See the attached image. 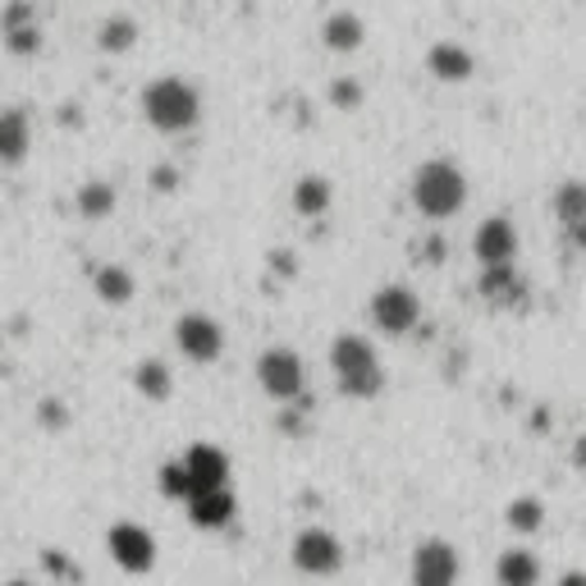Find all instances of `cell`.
Returning a JSON list of instances; mask_svg holds the SVG:
<instances>
[{"instance_id": "obj_15", "label": "cell", "mask_w": 586, "mask_h": 586, "mask_svg": "<svg viewBox=\"0 0 586 586\" xmlns=\"http://www.w3.org/2000/svg\"><path fill=\"white\" fill-rule=\"evenodd\" d=\"M362 42H367V23H362V14H354V10H335V14H326V23H321V47H326V51H335V56H354V51H362Z\"/></svg>"}, {"instance_id": "obj_2", "label": "cell", "mask_w": 586, "mask_h": 586, "mask_svg": "<svg viewBox=\"0 0 586 586\" xmlns=\"http://www.w3.org/2000/svg\"><path fill=\"white\" fill-rule=\"evenodd\" d=\"M330 371H335L339 395L348 399H376L385 389V367L367 335H339L330 344Z\"/></svg>"}, {"instance_id": "obj_5", "label": "cell", "mask_w": 586, "mask_h": 586, "mask_svg": "<svg viewBox=\"0 0 586 586\" xmlns=\"http://www.w3.org/2000/svg\"><path fill=\"white\" fill-rule=\"evenodd\" d=\"M257 385H261V395H270L276 404H294L307 389V367L294 348H266L257 358Z\"/></svg>"}, {"instance_id": "obj_4", "label": "cell", "mask_w": 586, "mask_h": 586, "mask_svg": "<svg viewBox=\"0 0 586 586\" xmlns=\"http://www.w3.org/2000/svg\"><path fill=\"white\" fill-rule=\"evenodd\" d=\"M289 559L302 577H335L344 568V540L330 527H302L289 545Z\"/></svg>"}, {"instance_id": "obj_33", "label": "cell", "mask_w": 586, "mask_h": 586, "mask_svg": "<svg viewBox=\"0 0 586 586\" xmlns=\"http://www.w3.org/2000/svg\"><path fill=\"white\" fill-rule=\"evenodd\" d=\"M445 252H449V248H445V239H426V261H431V266H440V261H445Z\"/></svg>"}, {"instance_id": "obj_3", "label": "cell", "mask_w": 586, "mask_h": 586, "mask_svg": "<svg viewBox=\"0 0 586 586\" xmlns=\"http://www.w3.org/2000/svg\"><path fill=\"white\" fill-rule=\"evenodd\" d=\"M467 202V175L445 161V156H436V161L417 166L413 175V207L426 216V220H449L458 216Z\"/></svg>"}, {"instance_id": "obj_7", "label": "cell", "mask_w": 586, "mask_h": 586, "mask_svg": "<svg viewBox=\"0 0 586 586\" xmlns=\"http://www.w3.org/2000/svg\"><path fill=\"white\" fill-rule=\"evenodd\" d=\"M106 550H110V559L120 564L125 573H151L156 568V536L142 527V523H110V532H106Z\"/></svg>"}, {"instance_id": "obj_21", "label": "cell", "mask_w": 586, "mask_h": 586, "mask_svg": "<svg viewBox=\"0 0 586 586\" xmlns=\"http://www.w3.org/2000/svg\"><path fill=\"white\" fill-rule=\"evenodd\" d=\"M133 389H138L147 404H166L170 389H175V376H170V367H166L161 358H142V362L133 367Z\"/></svg>"}, {"instance_id": "obj_28", "label": "cell", "mask_w": 586, "mask_h": 586, "mask_svg": "<svg viewBox=\"0 0 586 586\" xmlns=\"http://www.w3.org/2000/svg\"><path fill=\"white\" fill-rule=\"evenodd\" d=\"M23 23H37V14H32V0H14V6L6 10V19H0V32L23 28Z\"/></svg>"}, {"instance_id": "obj_24", "label": "cell", "mask_w": 586, "mask_h": 586, "mask_svg": "<svg viewBox=\"0 0 586 586\" xmlns=\"http://www.w3.org/2000/svg\"><path fill=\"white\" fill-rule=\"evenodd\" d=\"M555 220L564 229L582 225L586 220V179H564L559 192H555Z\"/></svg>"}, {"instance_id": "obj_34", "label": "cell", "mask_w": 586, "mask_h": 586, "mask_svg": "<svg viewBox=\"0 0 586 586\" xmlns=\"http://www.w3.org/2000/svg\"><path fill=\"white\" fill-rule=\"evenodd\" d=\"M42 417H47V426H64V408H60V399H47Z\"/></svg>"}, {"instance_id": "obj_13", "label": "cell", "mask_w": 586, "mask_h": 586, "mask_svg": "<svg viewBox=\"0 0 586 586\" xmlns=\"http://www.w3.org/2000/svg\"><path fill=\"white\" fill-rule=\"evenodd\" d=\"M426 73H431L436 83H467V78L477 73V56L458 42H436L426 51Z\"/></svg>"}, {"instance_id": "obj_8", "label": "cell", "mask_w": 586, "mask_h": 586, "mask_svg": "<svg viewBox=\"0 0 586 586\" xmlns=\"http://www.w3.org/2000/svg\"><path fill=\"white\" fill-rule=\"evenodd\" d=\"M175 348L188 362H216L225 354V326L207 311H183L175 321Z\"/></svg>"}, {"instance_id": "obj_22", "label": "cell", "mask_w": 586, "mask_h": 586, "mask_svg": "<svg viewBox=\"0 0 586 586\" xmlns=\"http://www.w3.org/2000/svg\"><path fill=\"white\" fill-rule=\"evenodd\" d=\"M490 302H518V294L527 289L523 285V276L514 270V261L509 266H481V285H477Z\"/></svg>"}, {"instance_id": "obj_38", "label": "cell", "mask_w": 586, "mask_h": 586, "mask_svg": "<svg viewBox=\"0 0 586 586\" xmlns=\"http://www.w3.org/2000/svg\"><path fill=\"white\" fill-rule=\"evenodd\" d=\"M10 586H32V582H10Z\"/></svg>"}, {"instance_id": "obj_23", "label": "cell", "mask_w": 586, "mask_h": 586, "mask_svg": "<svg viewBox=\"0 0 586 586\" xmlns=\"http://www.w3.org/2000/svg\"><path fill=\"white\" fill-rule=\"evenodd\" d=\"M504 523H509L514 536H536L545 527V504L536 495H518V499H509V509H504Z\"/></svg>"}, {"instance_id": "obj_14", "label": "cell", "mask_w": 586, "mask_h": 586, "mask_svg": "<svg viewBox=\"0 0 586 586\" xmlns=\"http://www.w3.org/2000/svg\"><path fill=\"white\" fill-rule=\"evenodd\" d=\"M188 518L198 523V527H207V532H220V527H229L234 523V514H239V499H234V490L229 486H220V490H202V495H192L188 504Z\"/></svg>"}, {"instance_id": "obj_18", "label": "cell", "mask_w": 586, "mask_h": 586, "mask_svg": "<svg viewBox=\"0 0 586 586\" xmlns=\"http://www.w3.org/2000/svg\"><path fill=\"white\" fill-rule=\"evenodd\" d=\"M92 294L106 302V307H125V302H133V294H138V285H133V276H129V266H97V276H92Z\"/></svg>"}, {"instance_id": "obj_11", "label": "cell", "mask_w": 586, "mask_h": 586, "mask_svg": "<svg viewBox=\"0 0 586 586\" xmlns=\"http://www.w3.org/2000/svg\"><path fill=\"white\" fill-rule=\"evenodd\" d=\"M179 458H183V467L192 473V481H198V495H202V490H220V486H229V454H225L220 445L198 440V445H188Z\"/></svg>"}, {"instance_id": "obj_19", "label": "cell", "mask_w": 586, "mask_h": 586, "mask_svg": "<svg viewBox=\"0 0 586 586\" xmlns=\"http://www.w3.org/2000/svg\"><path fill=\"white\" fill-rule=\"evenodd\" d=\"M73 207L83 220H110L115 207H120V192H115V183H106V179H88L83 188H78Z\"/></svg>"}, {"instance_id": "obj_9", "label": "cell", "mask_w": 586, "mask_h": 586, "mask_svg": "<svg viewBox=\"0 0 586 586\" xmlns=\"http://www.w3.org/2000/svg\"><path fill=\"white\" fill-rule=\"evenodd\" d=\"M413 586H458V573H463V559L449 540L431 536V540H421L417 550H413Z\"/></svg>"}, {"instance_id": "obj_31", "label": "cell", "mask_w": 586, "mask_h": 586, "mask_svg": "<svg viewBox=\"0 0 586 586\" xmlns=\"http://www.w3.org/2000/svg\"><path fill=\"white\" fill-rule=\"evenodd\" d=\"M47 564H51V573H56V577H64V582H69V577H78V564H69V559H60V555H47Z\"/></svg>"}, {"instance_id": "obj_26", "label": "cell", "mask_w": 586, "mask_h": 586, "mask_svg": "<svg viewBox=\"0 0 586 586\" xmlns=\"http://www.w3.org/2000/svg\"><path fill=\"white\" fill-rule=\"evenodd\" d=\"M6 47H10L14 56H37V51H42V28H37V23L10 28V32H6Z\"/></svg>"}, {"instance_id": "obj_27", "label": "cell", "mask_w": 586, "mask_h": 586, "mask_svg": "<svg viewBox=\"0 0 586 586\" xmlns=\"http://www.w3.org/2000/svg\"><path fill=\"white\" fill-rule=\"evenodd\" d=\"M362 83H358V78H335V83H330V106L335 110H358L362 106Z\"/></svg>"}, {"instance_id": "obj_30", "label": "cell", "mask_w": 586, "mask_h": 586, "mask_svg": "<svg viewBox=\"0 0 586 586\" xmlns=\"http://www.w3.org/2000/svg\"><path fill=\"white\" fill-rule=\"evenodd\" d=\"M270 270H276V276H285V280H294L298 276V261L285 248H276V252H270Z\"/></svg>"}, {"instance_id": "obj_12", "label": "cell", "mask_w": 586, "mask_h": 586, "mask_svg": "<svg viewBox=\"0 0 586 586\" xmlns=\"http://www.w3.org/2000/svg\"><path fill=\"white\" fill-rule=\"evenodd\" d=\"M32 151V120L23 106L0 110V166H23Z\"/></svg>"}, {"instance_id": "obj_29", "label": "cell", "mask_w": 586, "mask_h": 586, "mask_svg": "<svg viewBox=\"0 0 586 586\" xmlns=\"http://www.w3.org/2000/svg\"><path fill=\"white\" fill-rule=\"evenodd\" d=\"M151 183H156V192H175V188L183 183V175H179L175 166H156V175H151Z\"/></svg>"}, {"instance_id": "obj_16", "label": "cell", "mask_w": 586, "mask_h": 586, "mask_svg": "<svg viewBox=\"0 0 586 586\" xmlns=\"http://www.w3.org/2000/svg\"><path fill=\"white\" fill-rule=\"evenodd\" d=\"M330 202H335V183H330L326 175H302V179L294 183V211H298L302 220L326 216Z\"/></svg>"}, {"instance_id": "obj_6", "label": "cell", "mask_w": 586, "mask_h": 586, "mask_svg": "<svg viewBox=\"0 0 586 586\" xmlns=\"http://www.w3.org/2000/svg\"><path fill=\"white\" fill-rule=\"evenodd\" d=\"M371 326L380 330V335H408V330H417V321H421V298L408 289V285H380L376 294H371Z\"/></svg>"}, {"instance_id": "obj_35", "label": "cell", "mask_w": 586, "mask_h": 586, "mask_svg": "<svg viewBox=\"0 0 586 586\" xmlns=\"http://www.w3.org/2000/svg\"><path fill=\"white\" fill-rule=\"evenodd\" d=\"M573 467H577V473H586V436L573 440Z\"/></svg>"}, {"instance_id": "obj_37", "label": "cell", "mask_w": 586, "mask_h": 586, "mask_svg": "<svg viewBox=\"0 0 586 586\" xmlns=\"http://www.w3.org/2000/svg\"><path fill=\"white\" fill-rule=\"evenodd\" d=\"M559 586H586V573H582V568H568V573L559 577Z\"/></svg>"}, {"instance_id": "obj_20", "label": "cell", "mask_w": 586, "mask_h": 586, "mask_svg": "<svg viewBox=\"0 0 586 586\" xmlns=\"http://www.w3.org/2000/svg\"><path fill=\"white\" fill-rule=\"evenodd\" d=\"M138 47V19L129 14H110L97 23V51L101 56H125Z\"/></svg>"}, {"instance_id": "obj_32", "label": "cell", "mask_w": 586, "mask_h": 586, "mask_svg": "<svg viewBox=\"0 0 586 586\" xmlns=\"http://www.w3.org/2000/svg\"><path fill=\"white\" fill-rule=\"evenodd\" d=\"M60 125L83 129V106H60Z\"/></svg>"}, {"instance_id": "obj_1", "label": "cell", "mask_w": 586, "mask_h": 586, "mask_svg": "<svg viewBox=\"0 0 586 586\" xmlns=\"http://www.w3.org/2000/svg\"><path fill=\"white\" fill-rule=\"evenodd\" d=\"M138 106H142V120L156 133H188L192 125L202 120V97L179 73L151 78V83L142 88V97H138Z\"/></svg>"}, {"instance_id": "obj_25", "label": "cell", "mask_w": 586, "mask_h": 586, "mask_svg": "<svg viewBox=\"0 0 586 586\" xmlns=\"http://www.w3.org/2000/svg\"><path fill=\"white\" fill-rule=\"evenodd\" d=\"M161 495L166 499H179V504H188L192 495H198V481H192V473L183 467V458H170L161 467Z\"/></svg>"}, {"instance_id": "obj_17", "label": "cell", "mask_w": 586, "mask_h": 586, "mask_svg": "<svg viewBox=\"0 0 586 586\" xmlns=\"http://www.w3.org/2000/svg\"><path fill=\"white\" fill-rule=\"evenodd\" d=\"M495 582L499 586H540V559L532 550H523V545H514V550H504L495 559Z\"/></svg>"}, {"instance_id": "obj_36", "label": "cell", "mask_w": 586, "mask_h": 586, "mask_svg": "<svg viewBox=\"0 0 586 586\" xmlns=\"http://www.w3.org/2000/svg\"><path fill=\"white\" fill-rule=\"evenodd\" d=\"M568 239H573V248H577V252H582V257H586V220H582V225H573V229H568Z\"/></svg>"}, {"instance_id": "obj_10", "label": "cell", "mask_w": 586, "mask_h": 586, "mask_svg": "<svg viewBox=\"0 0 586 586\" xmlns=\"http://www.w3.org/2000/svg\"><path fill=\"white\" fill-rule=\"evenodd\" d=\"M473 257L481 266H509L518 257V225L509 216H490L473 234Z\"/></svg>"}]
</instances>
